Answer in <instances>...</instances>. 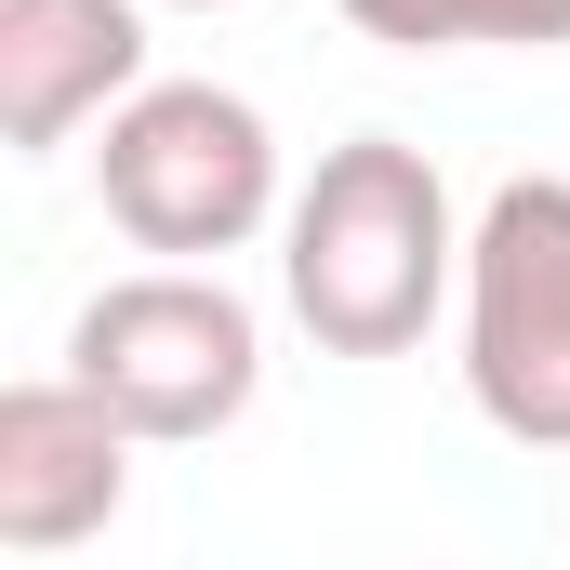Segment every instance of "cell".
<instances>
[{
	"instance_id": "2",
	"label": "cell",
	"mask_w": 570,
	"mask_h": 570,
	"mask_svg": "<svg viewBox=\"0 0 570 570\" xmlns=\"http://www.w3.org/2000/svg\"><path fill=\"white\" fill-rule=\"evenodd\" d=\"M94 199H107V226L134 253H159V266H226V253H253L292 213L279 134L226 80H146L134 107L107 120V146H94Z\"/></svg>"
},
{
	"instance_id": "5",
	"label": "cell",
	"mask_w": 570,
	"mask_h": 570,
	"mask_svg": "<svg viewBox=\"0 0 570 570\" xmlns=\"http://www.w3.org/2000/svg\"><path fill=\"white\" fill-rule=\"evenodd\" d=\"M134 451L146 438L120 425L94 385H67V372L0 385V544H13V558L94 544V531L134 504Z\"/></svg>"
},
{
	"instance_id": "6",
	"label": "cell",
	"mask_w": 570,
	"mask_h": 570,
	"mask_svg": "<svg viewBox=\"0 0 570 570\" xmlns=\"http://www.w3.org/2000/svg\"><path fill=\"white\" fill-rule=\"evenodd\" d=\"M146 94V0H0V146L53 159Z\"/></svg>"
},
{
	"instance_id": "8",
	"label": "cell",
	"mask_w": 570,
	"mask_h": 570,
	"mask_svg": "<svg viewBox=\"0 0 570 570\" xmlns=\"http://www.w3.org/2000/svg\"><path fill=\"white\" fill-rule=\"evenodd\" d=\"M186 13H226V0H186Z\"/></svg>"
},
{
	"instance_id": "3",
	"label": "cell",
	"mask_w": 570,
	"mask_h": 570,
	"mask_svg": "<svg viewBox=\"0 0 570 570\" xmlns=\"http://www.w3.org/2000/svg\"><path fill=\"white\" fill-rule=\"evenodd\" d=\"M67 385H94L146 451L226 438L266 385V318L226 292V266H134L67 318Z\"/></svg>"
},
{
	"instance_id": "7",
	"label": "cell",
	"mask_w": 570,
	"mask_h": 570,
	"mask_svg": "<svg viewBox=\"0 0 570 570\" xmlns=\"http://www.w3.org/2000/svg\"><path fill=\"white\" fill-rule=\"evenodd\" d=\"M345 27L358 40H385V53H558L570 40V0H345Z\"/></svg>"
},
{
	"instance_id": "1",
	"label": "cell",
	"mask_w": 570,
	"mask_h": 570,
	"mask_svg": "<svg viewBox=\"0 0 570 570\" xmlns=\"http://www.w3.org/2000/svg\"><path fill=\"white\" fill-rule=\"evenodd\" d=\"M464 292V226L425 146L345 134L279 213V305L318 332V358H412L438 305Z\"/></svg>"
},
{
	"instance_id": "4",
	"label": "cell",
	"mask_w": 570,
	"mask_h": 570,
	"mask_svg": "<svg viewBox=\"0 0 570 570\" xmlns=\"http://www.w3.org/2000/svg\"><path fill=\"white\" fill-rule=\"evenodd\" d=\"M464 399L518 451H570V173H518L464 226Z\"/></svg>"
}]
</instances>
